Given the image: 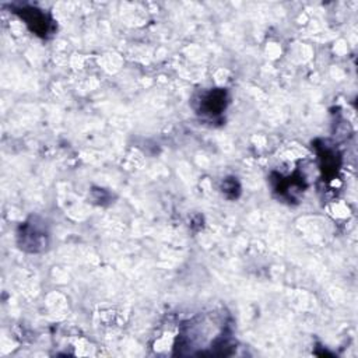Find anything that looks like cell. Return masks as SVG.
<instances>
[{"label":"cell","instance_id":"obj_1","mask_svg":"<svg viewBox=\"0 0 358 358\" xmlns=\"http://www.w3.org/2000/svg\"><path fill=\"white\" fill-rule=\"evenodd\" d=\"M17 13L25 21V24L31 28V31L36 32V35L46 36L52 29V20L42 11L34 7H22L18 8Z\"/></svg>","mask_w":358,"mask_h":358}]
</instances>
